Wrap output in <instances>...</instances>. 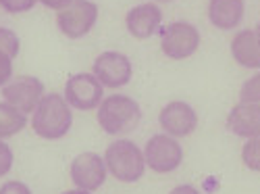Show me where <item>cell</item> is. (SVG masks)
Wrapping results in <instances>:
<instances>
[{
	"label": "cell",
	"instance_id": "8",
	"mask_svg": "<svg viewBox=\"0 0 260 194\" xmlns=\"http://www.w3.org/2000/svg\"><path fill=\"white\" fill-rule=\"evenodd\" d=\"M62 98L67 100L71 109L92 111V109H98V104L102 102L104 88L92 73H75L64 84Z\"/></svg>",
	"mask_w": 260,
	"mask_h": 194
},
{
	"label": "cell",
	"instance_id": "9",
	"mask_svg": "<svg viewBox=\"0 0 260 194\" xmlns=\"http://www.w3.org/2000/svg\"><path fill=\"white\" fill-rule=\"evenodd\" d=\"M42 96H44V84L34 75H19L3 86L5 102L13 104L15 109H19L25 115L34 113Z\"/></svg>",
	"mask_w": 260,
	"mask_h": 194
},
{
	"label": "cell",
	"instance_id": "23",
	"mask_svg": "<svg viewBox=\"0 0 260 194\" xmlns=\"http://www.w3.org/2000/svg\"><path fill=\"white\" fill-rule=\"evenodd\" d=\"M11 77H13V59L0 54V88L9 84Z\"/></svg>",
	"mask_w": 260,
	"mask_h": 194
},
{
	"label": "cell",
	"instance_id": "6",
	"mask_svg": "<svg viewBox=\"0 0 260 194\" xmlns=\"http://www.w3.org/2000/svg\"><path fill=\"white\" fill-rule=\"evenodd\" d=\"M144 161L146 167H150L156 174H171L175 171L183 161V148L177 142V138L156 134L144 146Z\"/></svg>",
	"mask_w": 260,
	"mask_h": 194
},
{
	"label": "cell",
	"instance_id": "3",
	"mask_svg": "<svg viewBox=\"0 0 260 194\" xmlns=\"http://www.w3.org/2000/svg\"><path fill=\"white\" fill-rule=\"evenodd\" d=\"M102 159H104L108 174H111L115 180L123 182V184L138 182L146 171L144 150L136 142L125 140V138L108 144Z\"/></svg>",
	"mask_w": 260,
	"mask_h": 194
},
{
	"label": "cell",
	"instance_id": "16",
	"mask_svg": "<svg viewBox=\"0 0 260 194\" xmlns=\"http://www.w3.org/2000/svg\"><path fill=\"white\" fill-rule=\"evenodd\" d=\"M27 125V115L15 109L9 102H0V140H7L11 136H17L21 129Z\"/></svg>",
	"mask_w": 260,
	"mask_h": 194
},
{
	"label": "cell",
	"instance_id": "4",
	"mask_svg": "<svg viewBox=\"0 0 260 194\" xmlns=\"http://www.w3.org/2000/svg\"><path fill=\"white\" fill-rule=\"evenodd\" d=\"M200 48V32L187 21H173L160 32V50L173 59L183 61Z\"/></svg>",
	"mask_w": 260,
	"mask_h": 194
},
{
	"label": "cell",
	"instance_id": "2",
	"mask_svg": "<svg viewBox=\"0 0 260 194\" xmlns=\"http://www.w3.org/2000/svg\"><path fill=\"white\" fill-rule=\"evenodd\" d=\"M140 104L125 94H113L98 104V125L111 136H125L140 125Z\"/></svg>",
	"mask_w": 260,
	"mask_h": 194
},
{
	"label": "cell",
	"instance_id": "21",
	"mask_svg": "<svg viewBox=\"0 0 260 194\" xmlns=\"http://www.w3.org/2000/svg\"><path fill=\"white\" fill-rule=\"evenodd\" d=\"M13 150H11V146L5 142V140H0V178L3 176H7L9 171H11V167H13Z\"/></svg>",
	"mask_w": 260,
	"mask_h": 194
},
{
	"label": "cell",
	"instance_id": "26",
	"mask_svg": "<svg viewBox=\"0 0 260 194\" xmlns=\"http://www.w3.org/2000/svg\"><path fill=\"white\" fill-rule=\"evenodd\" d=\"M62 194H92V192L81 190V188H75V190H67V192H62Z\"/></svg>",
	"mask_w": 260,
	"mask_h": 194
},
{
	"label": "cell",
	"instance_id": "22",
	"mask_svg": "<svg viewBox=\"0 0 260 194\" xmlns=\"http://www.w3.org/2000/svg\"><path fill=\"white\" fill-rule=\"evenodd\" d=\"M0 194H31L29 186L19 182V180H9L0 186Z\"/></svg>",
	"mask_w": 260,
	"mask_h": 194
},
{
	"label": "cell",
	"instance_id": "20",
	"mask_svg": "<svg viewBox=\"0 0 260 194\" xmlns=\"http://www.w3.org/2000/svg\"><path fill=\"white\" fill-rule=\"evenodd\" d=\"M38 5V0H0V7L7 13H27Z\"/></svg>",
	"mask_w": 260,
	"mask_h": 194
},
{
	"label": "cell",
	"instance_id": "13",
	"mask_svg": "<svg viewBox=\"0 0 260 194\" xmlns=\"http://www.w3.org/2000/svg\"><path fill=\"white\" fill-rule=\"evenodd\" d=\"M227 127L240 138H260V104L256 102H237L229 117Z\"/></svg>",
	"mask_w": 260,
	"mask_h": 194
},
{
	"label": "cell",
	"instance_id": "10",
	"mask_svg": "<svg viewBox=\"0 0 260 194\" xmlns=\"http://www.w3.org/2000/svg\"><path fill=\"white\" fill-rule=\"evenodd\" d=\"M158 123L162 132L173 138H183L189 136L198 125V115L193 106L185 100H171L162 106L158 115Z\"/></svg>",
	"mask_w": 260,
	"mask_h": 194
},
{
	"label": "cell",
	"instance_id": "15",
	"mask_svg": "<svg viewBox=\"0 0 260 194\" xmlns=\"http://www.w3.org/2000/svg\"><path fill=\"white\" fill-rule=\"evenodd\" d=\"M231 54L237 65L246 69H260V46L254 30L237 32L231 40Z\"/></svg>",
	"mask_w": 260,
	"mask_h": 194
},
{
	"label": "cell",
	"instance_id": "5",
	"mask_svg": "<svg viewBox=\"0 0 260 194\" xmlns=\"http://www.w3.org/2000/svg\"><path fill=\"white\" fill-rule=\"evenodd\" d=\"M96 19H98L96 3H92V0H73L71 5L58 11L56 25L62 32V36L79 40L92 32V27L96 25Z\"/></svg>",
	"mask_w": 260,
	"mask_h": 194
},
{
	"label": "cell",
	"instance_id": "7",
	"mask_svg": "<svg viewBox=\"0 0 260 194\" xmlns=\"http://www.w3.org/2000/svg\"><path fill=\"white\" fill-rule=\"evenodd\" d=\"M92 75L102 84V88H123L129 84L134 75L132 61H129L123 52L117 50H106L96 57L92 65Z\"/></svg>",
	"mask_w": 260,
	"mask_h": 194
},
{
	"label": "cell",
	"instance_id": "24",
	"mask_svg": "<svg viewBox=\"0 0 260 194\" xmlns=\"http://www.w3.org/2000/svg\"><path fill=\"white\" fill-rule=\"evenodd\" d=\"M38 3H42L44 7H48V9H52V11H62L67 5H71L73 0H38Z\"/></svg>",
	"mask_w": 260,
	"mask_h": 194
},
{
	"label": "cell",
	"instance_id": "19",
	"mask_svg": "<svg viewBox=\"0 0 260 194\" xmlns=\"http://www.w3.org/2000/svg\"><path fill=\"white\" fill-rule=\"evenodd\" d=\"M240 102H256V104H260V71L242 86Z\"/></svg>",
	"mask_w": 260,
	"mask_h": 194
},
{
	"label": "cell",
	"instance_id": "28",
	"mask_svg": "<svg viewBox=\"0 0 260 194\" xmlns=\"http://www.w3.org/2000/svg\"><path fill=\"white\" fill-rule=\"evenodd\" d=\"M160 3H171V0H160Z\"/></svg>",
	"mask_w": 260,
	"mask_h": 194
},
{
	"label": "cell",
	"instance_id": "27",
	"mask_svg": "<svg viewBox=\"0 0 260 194\" xmlns=\"http://www.w3.org/2000/svg\"><path fill=\"white\" fill-rule=\"evenodd\" d=\"M254 34H256V40H258V46H260V23H258V27L254 30Z\"/></svg>",
	"mask_w": 260,
	"mask_h": 194
},
{
	"label": "cell",
	"instance_id": "12",
	"mask_svg": "<svg viewBox=\"0 0 260 194\" xmlns=\"http://www.w3.org/2000/svg\"><path fill=\"white\" fill-rule=\"evenodd\" d=\"M162 23V11L156 7V3H144L134 7L125 17L127 32L136 40H148L160 30Z\"/></svg>",
	"mask_w": 260,
	"mask_h": 194
},
{
	"label": "cell",
	"instance_id": "17",
	"mask_svg": "<svg viewBox=\"0 0 260 194\" xmlns=\"http://www.w3.org/2000/svg\"><path fill=\"white\" fill-rule=\"evenodd\" d=\"M21 50V40L19 36L9 30V27H0V54H5L9 59H15Z\"/></svg>",
	"mask_w": 260,
	"mask_h": 194
},
{
	"label": "cell",
	"instance_id": "18",
	"mask_svg": "<svg viewBox=\"0 0 260 194\" xmlns=\"http://www.w3.org/2000/svg\"><path fill=\"white\" fill-rule=\"evenodd\" d=\"M242 161L250 171H260V138H250L244 144Z\"/></svg>",
	"mask_w": 260,
	"mask_h": 194
},
{
	"label": "cell",
	"instance_id": "25",
	"mask_svg": "<svg viewBox=\"0 0 260 194\" xmlns=\"http://www.w3.org/2000/svg\"><path fill=\"white\" fill-rule=\"evenodd\" d=\"M169 194H200V190L189 186V184H181V186H175Z\"/></svg>",
	"mask_w": 260,
	"mask_h": 194
},
{
	"label": "cell",
	"instance_id": "14",
	"mask_svg": "<svg viewBox=\"0 0 260 194\" xmlns=\"http://www.w3.org/2000/svg\"><path fill=\"white\" fill-rule=\"evenodd\" d=\"M244 0H208V19L219 30H235L244 19Z\"/></svg>",
	"mask_w": 260,
	"mask_h": 194
},
{
	"label": "cell",
	"instance_id": "11",
	"mask_svg": "<svg viewBox=\"0 0 260 194\" xmlns=\"http://www.w3.org/2000/svg\"><path fill=\"white\" fill-rule=\"evenodd\" d=\"M106 165L104 159L96 153H81L71 161L69 176L75 188L94 192L106 182Z\"/></svg>",
	"mask_w": 260,
	"mask_h": 194
},
{
	"label": "cell",
	"instance_id": "1",
	"mask_svg": "<svg viewBox=\"0 0 260 194\" xmlns=\"http://www.w3.org/2000/svg\"><path fill=\"white\" fill-rule=\"evenodd\" d=\"M73 125V113L60 94L50 92L40 98L31 113V129L44 140H60Z\"/></svg>",
	"mask_w": 260,
	"mask_h": 194
}]
</instances>
